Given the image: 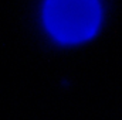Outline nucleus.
Segmentation results:
<instances>
[{
    "label": "nucleus",
    "instance_id": "f257e3e1",
    "mask_svg": "<svg viewBox=\"0 0 122 120\" xmlns=\"http://www.w3.org/2000/svg\"><path fill=\"white\" fill-rule=\"evenodd\" d=\"M98 0H47L44 21L61 42L74 44L91 38L99 26Z\"/></svg>",
    "mask_w": 122,
    "mask_h": 120
}]
</instances>
